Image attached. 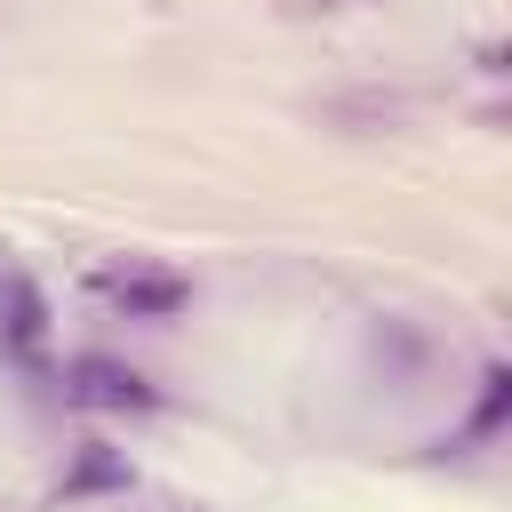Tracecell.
I'll list each match as a JSON object with an SVG mask.
<instances>
[{"mask_svg":"<svg viewBox=\"0 0 512 512\" xmlns=\"http://www.w3.org/2000/svg\"><path fill=\"white\" fill-rule=\"evenodd\" d=\"M64 400L72 408H96V416H152L160 408V392L128 360H112V352H72L64 360Z\"/></svg>","mask_w":512,"mask_h":512,"instance_id":"obj_1","label":"cell"},{"mask_svg":"<svg viewBox=\"0 0 512 512\" xmlns=\"http://www.w3.org/2000/svg\"><path fill=\"white\" fill-rule=\"evenodd\" d=\"M96 296L112 312H128V320H176L192 304V280L160 272V264H112V272H96Z\"/></svg>","mask_w":512,"mask_h":512,"instance_id":"obj_2","label":"cell"},{"mask_svg":"<svg viewBox=\"0 0 512 512\" xmlns=\"http://www.w3.org/2000/svg\"><path fill=\"white\" fill-rule=\"evenodd\" d=\"M0 352L24 368H40V352H48V296L32 272H0Z\"/></svg>","mask_w":512,"mask_h":512,"instance_id":"obj_3","label":"cell"},{"mask_svg":"<svg viewBox=\"0 0 512 512\" xmlns=\"http://www.w3.org/2000/svg\"><path fill=\"white\" fill-rule=\"evenodd\" d=\"M128 488H136V464H128L120 448L88 440V448L64 464V480H56V504H80V496H128Z\"/></svg>","mask_w":512,"mask_h":512,"instance_id":"obj_4","label":"cell"},{"mask_svg":"<svg viewBox=\"0 0 512 512\" xmlns=\"http://www.w3.org/2000/svg\"><path fill=\"white\" fill-rule=\"evenodd\" d=\"M504 408H512V376H504V368H480V400H472V424H464V440H488V432L504 424Z\"/></svg>","mask_w":512,"mask_h":512,"instance_id":"obj_5","label":"cell"}]
</instances>
